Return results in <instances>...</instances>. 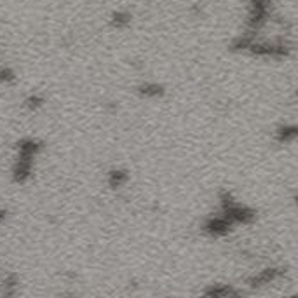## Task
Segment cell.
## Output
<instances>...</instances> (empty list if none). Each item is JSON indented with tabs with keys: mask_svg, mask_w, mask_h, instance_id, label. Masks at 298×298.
Masks as SVG:
<instances>
[{
	"mask_svg": "<svg viewBox=\"0 0 298 298\" xmlns=\"http://www.w3.org/2000/svg\"><path fill=\"white\" fill-rule=\"evenodd\" d=\"M282 274H284L282 268H265V270H262L260 274L250 278L246 282L251 286V288H258V286L270 284V282L278 281L279 278H282Z\"/></svg>",
	"mask_w": 298,
	"mask_h": 298,
	"instance_id": "6da1fadb",
	"label": "cell"
},
{
	"mask_svg": "<svg viewBox=\"0 0 298 298\" xmlns=\"http://www.w3.org/2000/svg\"><path fill=\"white\" fill-rule=\"evenodd\" d=\"M232 225L234 224L222 214V216H213V218H210V220H206V224H204V230L211 236H225L232 228Z\"/></svg>",
	"mask_w": 298,
	"mask_h": 298,
	"instance_id": "7a4b0ae2",
	"label": "cell"
},
{
	"mask_svg": "<svg viewBox=\"0 0 298 298\" xmlns=\"http://www.w3.org/2000/svg\"><path fill=\"white\" fill-rule=\"evenodd\" d=\"M32 171H34V159L18 157L16 164H14V170H12L14 182H18V183L28 182V178L32 176Z\"/></svg>",
	"mask_w": 298,
	"mask_h": 298,
	"instance_id": "3957f363",
	"label": "cell"
},
{
	"mask_svg": "<svg viewBox=\"0 0 298 298\" xmlns=\"http://www.w3.org/2000/svg\"><path fill=\"white\" fill-rule=\"evenodd\" d=\"M42 148V143L35 138H24L18 143V157H24V159H34Z\"/></svg>",
	"mask_w": 298,
	"mask_h": 298,
	"instance_id": "277c9868",
	"label": "cell"
},
{
	"mask_svg": "<svg viewBox=\"0 0 298 298\" xmlns=\"http://www.w3.org/2000/svg\"><path fill=\"white\" fill-rule=\"evenodd\" d=\"M204 295L206 296H236V295H240L239 292H236L232 286L228 284H216V286H211V288H208L206 292H204Z\"/></svg>",
	"mask_w": 298,
	"mask_h": 298,
	"instance_id": "5b68a950",
	"label": "cell"
},
{
	"mask_svg": "<svg viewBox=\"0 0 298 298\" xmlns=\"http://www.w3.org/2000/svg\"><path fill=\"white\" fill-rule=\"evenodd\" d=\"M138 91L145 98H159V96L164 94V88L160 84H156V82H148V84L140 86Z\"/></svg>",
	"mask_w": 298,
	"mask_h": 298,
	"instance_id": "8992f818",
	"label": "cell"
},
{
	"mask_svg": "<svg viewBox=\"0 0 298 298\" xmlns=\"http://www.w3.org/2000/svg\"><path fill=\"white\" fill-rule=\"evenodd\" d=\"M296 126H282V128H279L278 134H276V138H278L279 143H292L295 142L296 138Z\"/></svg>",
	"mask_w": 298,
	"mask_h": 298,
	"instance_id": "52a82bcc",
	"label": "cell"
},
{
	"mask_svg": "<svg viewBox=\"0 0 298 298\" xmlns=\"http://www.w3.org/2000/svg\"><path fill=\"white\" fill-rule=\"evenodd\" d=\"M128 180H129V174L126 173L124 170H114V171H110V174H108V183L112 188H119V186L124 185Z\"/></svg>",
	"mask_w": 298,
	"mask_h": 298,
	"instance_id": "ba28073f",
	"label": "cell"
},
{
	"mask_svg": "<svg viewBox=\"0 0 298 298\" xmlns=\"http://www.w3.org/2000/svg\"><path fill=\"white\" fill-rule=\"evenodd\" d=\"M18 284H20V281H18V278L14 274H9L6 279H4V284H2V290H4V295H14L18 290Z\"/></svg>",
	"mask_w": 298,
	"mask_h": 298,
	"instance_id": "9c48e42d",
	"label": "cell"
},
{
	"mask_svg": "<svg viewBox=\"0 0 298 298\" xmlns=\"http://www.w3.org/2000/svg\"><path fill=\"white\" fill-rule=\"evenodd\" d=\"M46 103V100L42 98L40 94H30L26 100H24V106H26L28 110H37L40 108L42 105Z\"/></svg>",
	"mask_w": 298,
	"mask_h": 298,
	"instance_id": "30bf717a",
	"label": "cell"
},
{
	"mask_svg": "<svg viewBox=\"0 0 298 298\" xmlns=\"http://www.w3.org/2000/svg\"><path fill=\"white\" fill-rule=\"evenodd\" d=\"M16 80V75L10 68H0V82L4 84H10V82Z\"/></svg>",
	"mask_w": 298,
	"mask_h": 298,
	"instance_id": "8fae6325",
	"label": "cell"
},
{
	"mask_svg": "<svg viewBox=\"0 0 298 298\" xmlns=\"http://www.w3.org/2000/svg\"><path fill=\"white\" fill-rule=\"evenodd\" d=\"M129 21H131V16H129V14L119 12V14H116V20H114V23H116L117 26H126Z\"/></svg>",
	"mask_w": 298,
	"mask_h": 298,
	"instance_id": "7c38bea8",
	"label": "cell"
},
{
	"mask_svg": "<svg viewBox=\"0 0 298 298\" xmlns=\"http://www.w3.org/2000/svg\"><path fill=\"white\" fill-rule=\"evenodd\" d=\"M4 220H6V211H4V210H0V224H2Z\"/></svg>",
	"mask_w": 298,
	"mask_h": 298,
	"instance_id": "4fadbf2b",
	"label": "cell"
}]
</instances>
